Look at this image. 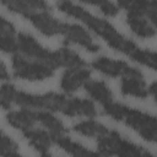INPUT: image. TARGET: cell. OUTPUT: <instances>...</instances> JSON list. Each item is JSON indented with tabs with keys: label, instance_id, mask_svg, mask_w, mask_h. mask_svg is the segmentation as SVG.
Segmentation results:
<instances>
[{
	"label": "cell",
	"instance_id": "cell-18",
	"mask_svg": "<svg viewBox=\"0 0 157 157\" xmlns=\"http://www.w3.org/2000/svg\"><path fill=\"white\" fill-rule=\"evenodd\" d=\"M54 144L59 145V147H61L64 151H66L67 153H70L72 157H101V155H98V153H96L93 151L87 150L81 144L75 142L71 139L65 137V136L56 137Z\"/></svg>",
	"mask_w": 157,
	"mask_h": 157
},
{
	"label": "cell",
	"instance_id": "cell-3",
	"mask_svg": "<svg viewBox=\"0 0 157 157\" xmlns=\"http://www.w3.org/2000/svg\"><path fill=\"white\" fill-rule=\"evenodd\" d=\"M17 50L54 69L58 66H64L66 69L86 66V63L75 52L67 48H60L52 52L39 44L29 33L20 32L17 34Z\"/></svg>",
	"mask_w": 157,
	"mask_h": 157
},
{
	"label": "cell",
	"instance_id": "cell-21",
	"mask_svg": "<svg viewBox=\"0 0 157 157\" xmlns=\"http://www.w3.org/2000/svg\"><path fill=\"white\" fill-rule=\"evenodd\" d=\"M107 128L98 123V121H94V120H83V121H80L77 124L74 125V130L82 134V135H86L88 137H98Z\"/></svg>",
	"mask_w": 157,
	"mask_h": 157
},
{
	"label": "cell",
	"instance_id": "cell-2",
	"mask_svg": "<svg viewBox=\"0 0 157 157\" xmlns=\"http://www.w3.org/2000/svg\"><path fill=\"white\" fill-rule=\"evenodd\" d=\"M56 6L63 12L72 17H76L81 20L83 23H86L91 29H93L97 34H99L115 50L129 55L135 61H139L153 70L156 69V54L151 50H145L137 47L132 40L128 39L121 33H119L108 21L96 17L88 11H86L83 7L69 1H59L56 2Z\"/></svg>",
	"mask_w": 157,
	"mask_h": 157
},
{
	"label": "cell",
	"instance_id": "cell-23",
	"mask_svg": "<svg viewBox=\"0 0 157 157\" xmlns=\"http://www.w3.org/2000/svg\"><path fill=\"white\" fill-rule=\"evenodd\" d=\"M87 4H92L97 7L101 9V11L105 15H109V16H113L115 13H118L119 11V6L110 2V1H94V0H88V1H85Z\"/></svg>",
	"mask_w": 157,
	"mask_h": 157
},
{
	"label": "cell",
	"instance_id": "cell-13",
	"mask_svg": "<svg viewBox=\"0 0 157 157\" xmlns=\"http://www.w3.org/2000/svg\"><path fill=\"white\" fill-rule=\"evenodd\" d=\"M25 137L28 140V142L39 152L45 153L48 148L50 147L52 144L55 142V137L49 132L43 129H36L31 128L25 131H22Z\"/></svg>",
	"mask_w": 157,
	"mask_h": 157
},
{
	"label": "cell",
	"instance_id": "cell-17",
	"mask_svg": "<svg viewBox=\"0 0 157 157\" xmlns=\"http://www.w3.org/2000/svg\"><path fill=\"white\" fill-rule=\"evenodd\" d=\"M86 91L90 93L92 98H94L97 102H99L102 105H105L107 103L113 101V94L110 88L107 86L105 82L99 80H90L85 85Z\"/></svg>",
	"mask_w": 157,
	"mask_h": 157
},
{
	"label": "cell",
	"instance_id": "cell-14",
	"mask_svg": "<svg viewBox=\"0 0 157 157\" xmlns=\"http://www.w3.org/2000/svg\"><path fill=\"white\" fill-rule=\"evenodd\" d=\"M0 50L15 53L17 50V36L15 27L6 18L0 16Z\"/></svg>",
	"mask_w": 157,
	"mask_h": 157
},
{
	"label": "cell",
	"instance_id": "cell-11",
	"mask_svg": "<svg viewBox=\"0 0 157 157\" xmlns=\"http://www.w3.org/2000/svg\"><path fill=\"white\" fill-rule=\"evenodd\" d=\"M118 6L124 7L128 12L139 13L141 16L147 17L150 22L155 26L157 22V2L147 1V0H120Z\"/></svg>",
	"mask_w": 157,
	"mask_h": 157
},
{
	"label": "cell",
	"instance_id": "cell-20",
	"mask_svg": "<svg viewBox=\"0 0 157 157\" xmlns=\"http://www.w3.org/2000/svg\"><path fill=\"white\" fill-rule=\"evenodd\" d=\"M37 121H39L42 125H44L55 139L64 136V134L66 131L63 123L59 119H56L54 115L49 114L48 112H43V110L37 112Z\"/></svg>",
	"mask_w": 157,
	"mask_h": 157
},
{
	"label": "cell",
	"instance_id": "cell-6",
	"mask_svg": "<svg viewBox=\"0 0 157 157\" xmlns=\"http://www.w3.org/2000/svg\"><path fill=\"white\" fill-rule=\"evenodd\" d=\"M12 67H13V74L15 76L29 81H38V80H44L49 76L53 75L54 67L36 61V60H28L25 56L21 55H15L12 58Z\"/></svg>",
	"mask_w": 157,
	"mask_h": 157
},
{
	"label": "cell",
	"instance_id": "cell-12",
	"mask_svg": "<svg viewBox=\"0 0 157 157\" xmlns=\"http://www.w3.org/2000/svg\"><path fill=\"white\" fill-rule=\"evenodd\" d=\"M6 119L10 125L21 131L33 128L37 123V112L31 110L29 108H22L18 110H11L6 114Z\"/></svg>",
	"mask_w": 157,
	"mask_h": 157
},
{
	"label": "cell",
	"instance_id": "cell-10",
	"mask_svg": "<svg viewBox=\"0 0 157 157\" xmlns=\"http://www.w3.org/2000/svg\"><path fill=\"white\" fill-rule=\"evenodd\" d=\"M90 75L91 72L88 69H86V66L66 69L61 76L60 86L66 92H74L90 81Z\"/></svg>",
	"mask_w": 157,
	"mask_h": 157
},
{
	"label": "cell",
	"instance_id": "cell-16",
	"mask_svg": "<svg viewBox=\"0 0 157 157\" xmlns=\"http://www.w3.org/2000/svg\"><path fill=\"white\" fill-rule=\"evenodd\" d=\"M126 22L132 29V32L140 37L148 38L155 36V26L146 20L145 16H141L139 13L128 12L126 13Z\"/></svg>",
	"mask_w": 157,
	"mask_h": 157
},
{
	"label": "cell",
	"instance_id": "cell-7",
	"mask_svg": "<svg viewBox=\"0 0 157 157\" xmlns=\"http://www.w3.org/2000/svg\"><path fill=\"white\" fill-rule=\"evenodd\" d=\"M48 9H40L32 11L28 13L26 17L45 36H55V34H61L63 31V25L64 22L58 21L54 16L50 15Z\"/></svg>",
	"mask_w": 157,
	"mask_h": 157
},
{
	"label": "cell",
	"instance_id": "cell-25",
	"mask_svg": "<svg viewBox=\"0 0 157 157\" xmlns=\"http://www.w3.org/2000/svg\"><path fill=\"white\" fill-rule=\"evenodd\" d=\"M4 157H22L17 151L16 152H12V153H9V155H6V156H4Z\"/></svg>",
	"mask_w": 157,
	"mask_h": 157
},
{
	"label": "cell",
	"instance_id": "cell-19",
	"mask_svg": "<svg viewBox=\"0 0 157 157\" xmlns=\"http://www.w3.org/2000/svg\"><path fill=\"white\" fill-rule=\"evenodd\" d=\"M2 5H5L10 11L17 12L22 16H27L32 11L40 10V9H48V4L43 1H33V0H16V1H2Z\"/></svg>",
	"mask_w": 157,
	"mask_h": 157
},
{
	"label": "cell",
	"instance_id": "cell-9",
	"mask_svg": "<svg viewBox=\"0 0 157 157\" xmlns=\"http://www.w3.org/2000/svg\"><path fill=\"white\" fill-rule=\"evenodd\" d=\"M61 36L65 37L66 43L80 44L81 47L86 48L90 52H98L99 50V45L92 39V37L88 34V32L78 25L64 22Z\"/></svg>",
	"mask_w": 157,
	"mask_h": 157
},
{
	"label": "cell",
	"instance_id": "cell-24",
	"mask_svg": "<svg viewBox=\"0 0 157 157\" xmlns=\"http://www.w3.org/2000/svg\"><path fill=\"white\" fill-rule=\"evenodd\" d=\"M9 77V72L6 70V66L0 61V78L1 80H6Z\"/></svg>",
	"mask_w": 157,
	"mask_h": 157
},
{
	"label": "cell",
	"instance_id": "cell-5",
	"mask_svg": "<svg viewBox=\"0 0 157 157\" xmlns=\"http://www.w3.org/2000/svg\"><path fill=\"white\" fill-rule=\"evenodd\" d=\"M98 150L104 156L115 157H155L147 150L132 144L123 137L119 132L108 128L97 137Z\"/></svg>",
	"mask_w": 157,
	"mask_h": 157
},
{
	"label": "cell",
	"instance_id": "cell-22",
	"mask_svg": "<svg viewBox=\"0 0 157 157\" xmlns=\"http://www.w3.org/2000/svg\"><path fill=\"white\" fill-rule=\"evenodd\" d=\"M16 151H17L16 142L0 130V155L4 157L6 155L16 152Z\"/></svg>",
	"mask_w": 157,
	"mask_h": 157
},
{
	"label": "cell",
	"instance_id": "cell-15",
	"mask_svg": "<svg viewBox=\"0 0 157 157\" xmlns=\"http://www.w3.org/2000/svg\"><path fill=\"white\" fill-rule=\"evenodd\" d=\"M121 92L124 94L134 96L137 98H145L148 94L147 86L145 83L142 74L123 77L121 80Z\"/></svg>",
	"mask_w": 157,
	"mask_h": 157
},
{
	"label": "cell",
	"instance_id": "cell-4",
	"mask_svg": "<svg viewBox=\"0 0 157 157\" xmlns=\"http://www.w3.org/2000/svg\"><path fill=\"white\" fill-rule=\"evenodd\" d=\"M103 112L115 120L124 121L126 125L136 130L145 140L152 142L156 140L157 128L155 117L114 101L103 105Z\"/></svg>",
	"mask_w": 157,
	"mask_h": 157
},
{
	"label": "cell",
	"instance_id": "cell-26",
	"mask_svg": "<svg viewBox=\"0 0 157 157\" xmlns=\"http://www.w3.org/2000/svg\"><path fill=\"white\" fill-rule=\"evenodd\" d=\"M42 157H52V156H50V155H48V153L45 152V153H43V155H42Z\"/></svg>",
	"mask_w": 157,
	"mask_h": 157
},
{
	"label": "cell",
	"instance_id": "cell-8",
	"mask_svg": "<svg viewBox=\"0 0 157 157\" xmlns=\"http://www.w3.org/2000/svg\"><path fill=\"white\" fill-rule=\"evenodd\" d=\"M92 66L96 70L103 72L104 75L114 76V77H118V76L128 77V76H134V75L141 74L137 69L129 66L126 63L120 61V60H113V59H109L107 56L97 58L92 63Z\"/></svg>",
	"mask_w": 157,
	"mask_h": 157
},
{
	"label": "cell",
	"instance_id": "cell-1",
	"mask_svg": "<svg viewBox=\"0 0 157 157\" xmlns=\"http://www.w3.org/2000/svg\"><path fill=\"white\" fill-rule=\"evenodd\" d=\"M11 103H15L22 108H40L61 112L71 117L83 115L91 118L96 115V107L88 99L69 97L54 92L33 94L18 91L15 86L10 83L2 85L0 87V107L9 108Z\"/></svg>",
	"mask_w": 157,
	"mask_h": 157
}]
</instances>
